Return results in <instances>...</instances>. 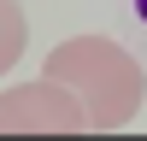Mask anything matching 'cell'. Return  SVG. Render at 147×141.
I'll return each instance as SVG.
<instances>
[{
	"label": "cell",
	"instance_id": "7a4b0ae2",
	"mask_svg": "<svg viewBox=\"0 0 147 141\" xmlns=\"http://www.w3.org/2000/svg\"><path fill=\"white\" fill-rule=\"evenodd\" d=\"M88 112L65 82L41 77L0 94V135H88Z\"/></svg>",
	"mask_w": 147,
	"mask_h": 141
},
{
	"label": "cell",
	"instance_id": "3957f363",
	"mask_svg": "<svg viewBox=\"0 0 147 141\" xmlns=\"http://www.w3.org/2000/svg\"><path fill=\"white\" fill-rule=\"evenodd\" d=\"M24 41H30V23H24V6L18 0H0V70L18 65Z\"/></svg>",
	"mask_w": 147,
	"mask_h": 141
},
{
	"label": "cell",
	"instance_id": "277c9868",
	"mask_svg": "<svg viewBox=\"0 0 147 141\" xmlns=\"http://www.w3.org/2000/svg\"><path fill=\"white\" fill-rule=\"evenodd\" d=\"M136 12H141V18H147V0H136Z\"/></svg>",
	"mask_w": 147,
	"mask_h": 141
},
{
	"label": "cell",
	"instance_id": "6da1fadb",
	"mask_svg": "<svg viewBox=\"0 0 147 141\" xmlns=\"http://www.w3.org/2000/svg\"><path fill=\"white\" fill-rule=\"evenodd\" d=\"M41 70L82 100L94 129H124L141 112V94H147L141 65L118 41H106V35H71V41H59Z\"/></svg>",
	"mask_w": 147,
	"mask_h": 141
}]
</instances>
